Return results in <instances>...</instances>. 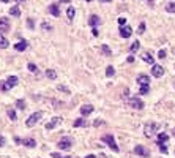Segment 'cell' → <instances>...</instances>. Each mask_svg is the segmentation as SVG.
Returning a JSON list of instances; mask_svg holds the SVG:
<instances>
[{
	"instance_id": "cell-52",
	"label": "cell",
	"mask_w": 175,
	"mask_h": 158,
	"mask_svg": "<svg viewBox=\"0 0 175 158\" xmlns=\"http://www.w3.org/2000/svg\"><path fill=\"white\" fill-rule=\"evenodd\" d=\"M2 2H8V0H2Z\"/></svg>"
},
{
	"instance_id": "cell-45",
	"label": "cell",
	"mask_w": 175,
	"mask_h": 158,
	"mask_svg": "<svg viewBox=\"0 0 175 158\" xmlns=\"http://www.w3.org/2000/svg\"><path fill=\"white\" fill-rule=\"evenodd\" d=\"M128 62L133 63V62H134V57H133V55H130V57H128Z\"/></svg>"
},
{
	"instance_id": "cell-53",
	"label": "cell",
	"mask_w": 175,
	"mask_h": 158,
	"mask_svg": "<svg viewBox=\"0 0 175 158\" xmlns=\"http://www.w3.org/2000/svg\"><path fill=\"white\" fill-rule=\"evenodd\" d=\"M85 2H91V0H85Z\"/></svg>"
},
{
	"instance_id": "cell-34",
	"label": "cell",
	"mask_w": 175,
	"mask_h": 158,
	"mask_svg": "<svg viewBox=\"0 0 175 158\" xmlns=\"http://www.w3.org/2000/svg\"><path fill=\"white\" fill-rule=\"evenodd\" d=\"M139 35L142 33H145V22H140V25H139V32H137Z\"/></svg>"
},
{
	"instance_id": "cell-22",
	"label": "cell",
	"mask_w": 175,
	"mask_h": 158,
	"mask_svg": "<svg viewBox=\"0 0 175 158\" xmlns=\"http://www.w3.org/2000/svg\"><path fill=\"white\" fill-rule=\"evenodd\" d=\"M150 92V84H144V86H140V90H139V93L140 95H147Z\"/></svg>"
},
{
	"instance_id": "cell-35",
	"label": "cell",
	"mask_w": 175,
	"mask_h": 158,
	"mask_svg": "<svg viewBox=\"0 0 175 158\" xmlns=\"http://www.w3.org/2000/svg\"><path fill=\"white\" fill-rule=\"evenodd\" d=\"M8 117H10L11 120H16V112L13 109H8Z\"/></svg>"
},
{
	"instance_id": "cell-17",
	"label": "cell",
	"mask_w": 175,
	"mask_h": 158,
	"mask_svg": "<svg viewBox=\"0 0 175 158\" xmlns=\"http://www.w3.org/2000/svg\"><path fill=\"white\" fill-rule=\"evenodd\" d=\"M8 44H10V41H8L5 36L0 33V49H6V48H8Z\"/></svg>"
},
{
	"instance_id": "cell-23",
	"label": "cell",
	"mask_w": 175,
	"mask_h": 158,
	"mask_svg": "<svg viewBox=\"0 0 175 158\" xmlns=\"http://www.w3.org/2000/svg\"><path fill=\"white\" fill-rule=\"evenodd\" d=\"M101 51L104 52L106 57H110V55H112V51L109 49V46H107V44H103V46H101Z\"/></svg>"
},
{
	"instance_id": "cell-44",
	"label": "cell",
	"mask_w": 175,
	"mask_h": 158,
	"mask_svg": "<svg viewBox=\"0 0 175 158\" xmlns=\"http://www.w3.org/2000/svg\"><path fill=\"white\" fill-rule=\"evenodd\" d=\"M91 33H93V36H98V30L93 27V29H91Z\"/></svg>"
},
{
	"instance_id": "cell-8",
	"label": "cell",
	"mask_w": 175,
	"mask_h": 158,
	"mask_svg": "<svg viewBox=\"0 0 175 158\" xmlns=\"http://www.w3.org/2000/svg\"><path fill=\"white\" fill-rule=\"evenodd\" d=\"M133 35V29L130 25H120V36L122 38H130Z\"/></svg>"
},
{
	"instance_id": "cell-37",
	"label": "cell",
	"mask_w": 175,
	"mask_h": 158,
	"mask_svg": "<svg viewBox=\"0 0 175 158\" xmlns=\"http://www.w3.org/2000/svg\"><path fill=\"white\" fill-rule=\"evenodd\" d=\"M166 54H167V52H166V51H164V49H161V51H159V52H158V57H159L161 60H163V59H166Z\"/></svg>"
},
{
	"instance_id": "cell-18",
	"label": "cell",
	"mask_w": 175,
	"mask_h": 158,
	"mask_svg": "<svg viewBox=\"0 0 175 158\" xmlns=\"http://www.w3.org/2000/svg\"><path fill=\"white\" fill-rule=\"evenodd\" d=\"M89 24H90L91 27L98 25V24H99V17L96 16V14H91V16H90V19H89Z\"/></svg>"
},
{
	"instance_id": "cell-21",
	"label": "cell",
	"mask_w": 175,
	"mask_h": 158,
	"mask_svg": "<svg viewBox=\"0 0 175 158\" xmlns=\"http://www.w3.org/2000/svg\"><path fill=\"white\" fill-rule=\"evenodd\" d=\"M10 14L14 16V17H19V16H21V10H19L17 7H11V8H10Z\"/></svg>"
},
{
	"instance_id": "cell-41",
	"label": "cell",
	"mask_w": 175,
	"mask_h": 158,
	"mask_svg": "<svg viewBox=\"0 0 175 158\" xmlns=\"http://www.w3.org/2000/svg\"><path fill=\"white\" fill-rule=\"evenodd\" d=\"M93 125H95V127H99V125H104V120H99V119H98V120H96V122H95Z\"/></svg>"
},
{
	"instance_id": "cell-13",
	"label": "cell",
	"mask_w": 175,
	"mask_h": 158,
	"mask_svg": "<svg viewBox=\"0 0 175 158\" xmlns=\"http://www.w3.org/2000/svg\"><path fill=\"white\" fill-rule=\"evenodd\" d=\"M22 146H25V147L32 149V147H35V146H36V141H35L33 138H24V139H22Z\"/></svg>"
},
{
	"instance_id": "cell-10",
	"label": "cell",
	"mask_w": 175,
	"mask_h": 158,
	"mask_svg": "<svg viewBox=\"0 0 175 158\" xmlns=\"http://www.w3.org/2000/svg\"><path fill=\"white\" fill-rule=\"evenodd\" d=\"M151 74H153L155 78H161L164 74V68L161 67V65H153V68H151Z\"/></svg>"
},
{
	"instance_id": "cell-46",
	"label": "cell",
	"mask_w": 175,
	"mask_h": 158,
	"mask_svg": "<svg viewBox=\"0 0 175 158\" xmlns=\"http://www.w3.org/2000/svg\"><path fill=\"white\" fill-rule=\"evenodd\" d=\"M60 2H62V3H70L71 0H60Z\"/></svg>"
},
{
	"instance_id": "cell-3",
	"label": "cell",
	"mask_w": 175,
	"mask_h": 158,
	"mask_svg": "<svg viewBox=\"0 0 175 158\" xmlns=\"http://www.w3.org/2000/svg\"><path fill=\"white\" fill-rule=\"evenodd\" d=\"M103 142H106L107 146L112 149L114 152H118L120 149H118V146H117V142H115V139H114V136L112 134H104L103 136Z\"/></svg>"
},
{
	"instance_id": "cell-20",
	"label": "cell",
	"mask_w": 175,
	"mask_h": 158,
	"mask_svg": "<svg viewBox=\"0 0 175 158\" xmlns=\"http://www.w3.org/2000/svg\"><path fill=\"white\" fill-rule=\"evenodd\" d=\"M6 84L10 86V89H11V87H14L17 84V76H10L6 79Z\"/></svg>"
},
{
	"instance_id": "cell-16",
	"label": "cell",
	"mask_w": 175,
	"mask_h": 158,
	"mask_svg": "<svg viewBox=\"0 0 175 158\" xmlns=\"http://www.w3.org/2000/svg\"><path fill=\"white\" fill-rule=\"evenodd\" d=\"M142 60L147 62V63H151V65H153V62H155L153 55H151L150 52H144V54H142Z\"/></svg>"
},
{
	"instance_id": "cell-1",
	"label": "cell",
	"mask_w": 175,
	"mask_h": 158,
	"mask_svg": "<svg viewBox=\"0 0 175 158\" xmlns=\"http://www.w3.org/2000/svg\"><path fill=\"white\" fill-rule=\"evenodd\" d=\"M41 117H43V112H41V111H38V112H33V114H32L29 119L25 120V125H27L29 128L35 127V125L40 122V119H41Z\"/></svg>"
},
{
	"instance_id": "cell-26",
	"label": "cell",
	"mask_w": 175,
	"mask_h": 158,
	"mask_svg": "<svg viewBox=\"0 0 175 158\" xmlns=\"http://www.w3.org/2000/svg\"><path fill=\"white\" fill-rule=\"evenodd\" d=\"M74 14H76V11H74V8H73V7H70V8H68V10H66V16H68V19H74Z\"/></svg>"
},
{
	"instance_id": "cell-31",
	"label": "cell",
	"mask_w": 175,
	"mask_h": 158,
	"mask_svg": "<svg viewBox=\"0 0 175 158\" xmlns=\"http://www.w3.org/2000/svg\"><path fill=\"white\" fill-rule=\"evenodd\" d=\"M0 90H2V92H6V90H10V86H8L6 82L0 81Z\"/></svg>"
},
{
	"instance_id": "cell-28",
	"label": "cell",
	"mask_w": 175,
	"mask_h": 158,
	"mask_svg": "<svg viewBox=\"0 0 175 158\" xmlns=\"http://www.w3.org/2000/svg\"><path fill=\"white\" fill-rule=\"evenodd\" d=\"M46 76H48L49 79H52V81H54V79H57V73H55L54 70H48V71H46Z\"/></svg>"
},
{
	"instance_id": "cell-36",
	"label": "cell",
	"mask_w": 175,
	"mask_h": 158,
	"mask_svg": "<svg viewBox=\"0 0 175 158\" xmlns=\"http://www.w3.org/2000/svg\"><path fill=\"white\" fill-rule=\"evenodd\" d=\"M29 71H32V73H36V71H38V68H36L35 63H29Z\"/></svg>"
},
{
	"instance_id": "cell-40",
	"label": "cell",
	"mask_w": 175,
	"mask_h": 158,
	"mask_svg": "<svg viewBox=\"0 0 175 158\" xmlns=\"http://www.w3.org/2000/svg\"><path fill=\"white\" fill-rule=\"evenodd\" d=\"M5 142H6V141H5V138H3L2 134H0V147H3V146H5Z\"/></svg>"
},
{
	"instance_id": "cell-14",
	"label": "cell",
	"mask_w": 175,
	"mask_h": 158,
	"mask_svg": "<svg viewBox=\"0 0 175 158\" xmlns=\"http://www.w3.org/2000/svg\"><path fill=\"white\" fill-rule=\"evenodd\" d=\"M27 48H29V43L24 40V41H19V43H16L14 44V49L16 51H19V52H22V51H25Z\"/></svg>"
},
{
	"instance_id": "cell-30",
	"label": "cell",
	"mask_w": 175,
	"mask_h": 158,
	"mask_svg": "<svg viewBox=\"0 0 175 158\" xmlns=\"http://www.w3.org/2000/svg\"><path fill=\"white\" fill-rule=\"evenodd\" d=\"M167 139H169V136H167L166 133H159V134H158V141H161V142H166Z\"/></svg>"
},
{
	"instance_id": "cell-50",
	"label": "cell",
	"mask_w": 175,
	"mask_h": 158,
	"mask_svg": "<svg viewBox=\"0 0 175 158\" xmlns=\"http://www.w3.org/2000/svg\"><path fill=\"white\" fill-rule=\"evenodd\" d=\"M99 2H110V0H99Z\"/></svg>"
},
{
	"instance_id": "cell-43",
	"label": "cell",
	"mask_w": 175,
	"mask_h": 158,
	"mask_svg": "<svg viewBox=\"0 0 175 158\" xmlns=\"http://www.w3.org/2000/svg\"><path fill=\"white\" fill-rule=\"evenodd\" d=\"M27 25H29V29H33V21L29 19V21H27Z\"/></svg>"
},
{
	"instance_id": "cell-51",
	"label": "cell",
	"mask_w": 175,
	"mask_h": 158,
	"mask_svg": "<svg viewBox=\"0 0 175 158\" xmlns=\"http://www.w3.org/2000/svg\"><path fill=\"white\" fill-rule=\"evenodd\" d=\"M174 138H175V130H174Z\"/></svg>"
},
{
	"instance_id": "cell-4",
	"label": "cell",
	"mask_w": 175,
	"mask_h": 158,
	"mask_svg": "<svg viewBox=\"0 0 175 158\" xmlns=\"http://www.w3.org/2000/svg\"><path fill=\"white\" fill-rule=\"evenodd\" d=\"M126 103L130 108L133 109H137V111H140V109H144V101L139 100L137 96H134V98H130V100H126Z\"/></svg>"
},
{
	"instance_id": "cell-15",
	"label": "cell",
	"mask_w": 175,
	"mask_h": 158,
	"mask_svg": "<svg viewBox=\"0 0 175 158\" xmlns=\"http://www.w3.org/2000/svg\"><path fill=\"white\" fill-rule=\"evenodd\" d=\"M49 13L52 16H55V17L60 16V10H58V7L55 5V3H50V5H49Z\"/></svg>"
},
{
	"instance_id": "cell-49",
	"label": "cell",
	"mask_w": 175,
	"mask_h": 158,
	"mask_svg": "<svg viewBox=\"0 0 175 158\" xmlns=\"http://www.w3.org/2000/svg\"><path fill=\"white\" fill-rule=\"evenodd\" d=\"M147 2H150V5H153V2H155V0H147Z\"/></svg>"
},
{
	"instance_id": "cell-2",
	"label": "cell",
	"mask_w": 175,
	"mask_h": 158,
	"mask_svg": "<svg viewBox=\"0 0 175 158\" xmlns=\"http://www.w3.org/2000/svg\"><path fill=\"white\" fill-rule=\"evenodd\" d=\"M158 130H159V123H155V122L153 123H147L145 128H144V134L147 138H151L156 131H158Z\"/></svg>"
},
{
	"instance_id": "cell-5",
	"label": "cell",
	"mask_w": 175,
	"mask_h": 158,
	"mask_svg": "<svg viewBox=\"0 0 175 158\" xmlns=\"http://www.w3.org/2000/svg\"><path fill=\"white\" fill-rule=\"evenodd\" d=\"M57 146H58V149H62V150H70L71 146H73V139L71 138H62Z\"/></svg>"
},
{
	"instance_id": "cell-24",
	"label": "cell",
	"mask_w": 175,
	"mask_h": 158,
	"mask_svg": "<svg viewBox=\"0 0 175 158\" xmlns=\"http://www.w3.org/2000/svg\"><path fill=\"white\" fill-rule=\"evenodd\" d=\"M114 74H115V68L112 67V65H109V67L106 68V76H107V78H112Z\"/></svg>"
},
{
	"instance_id": "cell-19",
	"label": "cell",
	"mask_w": 175,
	"mask_h": 158,
	"mask_svg": "<svg viewBox=\"0 0 175 158\" xmlns=\"http://www.w3.org/2000/svg\"><path fill=\"white\" fill-rule=\"evenodd\" d=\"M81 127H87V120L85 119H76L74 120V128H81Z\"/></svg>"
},
{
	"instance_id": "cell-12",
	"label": "cell",
	"mask_w": 175,
	"mask_h": 158,
	"mask_svg": "<svg viewBox=\"0 0 175 158\" xmlns=\"http://www.w3.org/2000/svg\"><path fill=\"white\" fill-rule=\"evenodd\" d=\"M136 81H137V84H139V86H144V84H150V78L147 76V74H139Z\"/></svg>"
},
{
	"instance_id": "cell-25",
	"label": "cell",
	"mask_w": 175,
	"mask_h": 158,
	"mask_svg": "<svg viewBox=\"0 0 175 158\" xmlns=\"http://www.w3.org/2000/svg\"><path fill=\"white\" fill-rule=\"evenodd\" d=\"M139 49H140V43H139V41H134V43L130 46V51H131V52H137Z\"/></svg>"
},
{
	"instance_id": "cell-11",
	"label": "cell",
	"mask_w": 175,
	"mask_h": 158,
	"mask_svg": "<svg viewBox=\"0 0 175 158\" xmlns=\"http://www.w3.org/2000/svg\"><path fill=\"white\" fill-rule=\"evenodd\" d=\"M93 111H95V108H93L91 104H84V106L81 108V114H82V115H90Z\"/></svg>"
},
{
	"instance_id": "cell-32",
	"label": "cell",
	"mask_w": 175,
	"mask_h": 158,
	"mask_svg": "<svg viewBox=\"0 0 175 158\" xmlns=\"http://www.w3.org/2000/svg\"><path fill=\"white\" fill-rule=\"evenodd\" d=\"M41 29L46 30V32H50V30H52V25L48 24V22H43V24H41Z\"/></svg>"
},
{
	"instance_id": "cell-42",
	"label": "cell",
	"mask_w": 175,
	"mask_h": 158,
	"mask_svg": "<svg viewBox=\"0 0 175 158\" xmlns=\"http://www.w3.org/2000/svg\"><path fill=\"white\" fill-rule=\"evenodd\" d=\"M50 157H52V158H65V157H62L60 153H55V152H54V153H50Z\"/></svg>"
},
{
	"instance_id": "cell-7",
	"label": "cell",
	"mask_w": 175,
	"mask_h": 158,
	"mask_svg": "<svg viewBox=\"0 0 175 158\" xmlns=\"http://www.w3.org/2000/svg\"><path fill=\"white\" fill-rule=\"evenodd\" d=\"M62 120H63L62 117H52L48 123H46V130H54L55 127H57V125L62 123Z\"/></svg>"
},
{
	"instance_id": "cell-6",
	"label": "cell",
	"mask_w": 175,
	"mask_h": 158,
	"mask_svg": "<svg viewBox=\"0 0 175 158\" xmlns=\"http://www.w3.org/2000/svg\"><path fill=\"white\" fill-rule=\"evenodd\" d=\"M10 27H11V24H10V19L8 17H0V33H6L8 30H10Z\"/></svg>"
},
{
	"instance_id": "cell-33",
	"label": "cell",
	"mask_w": 175,
	"mask_h": 158,
	"mask_svg": "<svg viewBox=\"0 0 175 158\" xmlns=\"http://www.w3.org/2000/svg\"><path fill=\"white\" fill-rule=\"evenodd\" d=\"M158 146H159V150L163 152V153H167V147L164 146V142H161V141H158Z\"/></svg>"
},
{
	"instance_id": "cell-48",
	"label": "cell",
	"mask_w": 175,
	"mask_h": 158,
	"mask_svg": "<svg viewBox=\"0 0 175 158\" xmlns=\"http://www.w3.org/2000/svg\"><path fill=\"white\" fill-rule=\"evenodd\" d=\"M85 158H95V155H87Z\"/></svg>"
},
{
	"instance_id": "cell-39",
	"label": "cell",
	"mask_w": 175,
	"mask_h": 158,
	"mask_svg": "<svg viewBox=\"0 0 175 158\" xmlns=\"http://www.w3.org/2000/svg\"><path fill=\"white\" fill-rule=\"evenodd\" d=\"M118 24H120V25H125V24H126V19H125V17H118Z\"/></svg>"
},
{
	"instance_id": "cell-47",
	"label": "cell",
	"mask_w": 175,
	"mask_h": 158,
	"mask_svg": "<svg viewBox=\"0 0 175 158\" xmlns=\"http://www.w3.org/2000/svg\"><path fill=\"white\" fill-rule=\"evenodd\" d=\"M16 2H17V3H24L25 0H16Z\"/></svg>"
},
{
	"instance_id": "cell-29",
	"label": "cell",
	"mask_w": 175,
	"mask_h": 158,
	"mask_svg": "<svg viewBox=\"0 0 175 158\" xmlns=\"http://www.w3.org/2000/svg\"><path fill=\"white\" fill-rule=\"evenodd\" d=\"M166 11H167V13H175V2L167 3V7H166Z\"/></svg>"
},
{
	"instance_id": "cell-38",
	"label": "cell",
	"mask_w": 175,
	"mask_h": 158,
	"mask_svg": "<svg viewBox=\"0 0 175 158\" xmlns=\"http://www.w3.org/2000/svg\"><path fill=\"white\" fill-rule=\"evenodd\" d=\"M57 89H58V90H62V92H65V93H70V90H68V87H65V86H58Z\"/></svg>"
},
{
	"instance_id": "cell-9",
	"label": "cell",
	"mask_w": 175,
	"mask_h": 158,
	"mask_svg": "<svg viewBox=\"0 0 175 158\" xmlns=\"http://www.w3.org/2000/svg\"><path fill=\"white\" fill-rule=\"evenodd\" d=\"M134 152L137 153V155L144 157V158H147V157H150V152H148V150H147V149H145L144 146H136V147H134Z\"/></svg>"
},
{
	"instance_id": "cell-27",
	"label": "cell",
	"mask_w": 175,
	"mask_h": 158,
	"mask_svg": "<svg viewBox=\"0 0 175 158\" xmlns=\"http://www.w3.org/2000/svg\"><path fill=\"white\" fill-rule=\"evenodd\" d=\"M16 108L21 109V111H25V109H27V108H25V101H24V100H17V101H16Z\"/></svg>"
}]
</instances>
